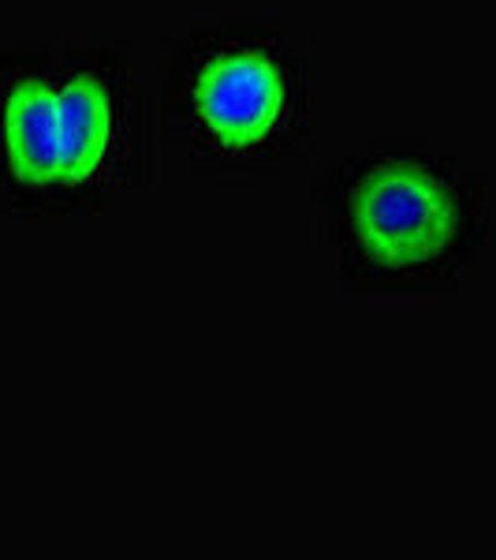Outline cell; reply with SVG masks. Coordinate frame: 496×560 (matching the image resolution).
<instances>
[{"label":"cell","mask_w":496,"mask_h":560,"mask_svg":"<svg viewBox=\"0 0 496 560\" xmlns=\"http://www.w3.org/2000/svg\"><path fill=\"white\" fill-rule=\"evenodd\" d=\"M150 179V108L123 42L0 49V217L86 221Z\"/></svg>","instance_id":"cell-1"},{"label":"cell","mask_w":496,"mask_h":560,"mask_svg":"<svg viewBox=\"0 0 496 560\" xmlns=\"http://www.w3.org/2000/svg\"><path fill=\"white\" fill-rule=\"evenodd\" d=\"M318 243L351 295L448 292L489 243V176L422 139H374L324 161Z\"/></svg>","instance_id":"cell-2"},{"label":"cell","mask_w":496,"mask_h":560,"mask_svg":"<svg viewBox=\"0 0 496 560\" xmlns=\"http://www.w3.org/2000/svg\"><path fill=\"white\" fill-rule=\"evenodd\" d=\"M157 128L194 176L250 184L281 173L314 131L310 52L258 15L191 23L168 42Z\"/></svg>","instance_id":"cell-3"}]
</instances>
